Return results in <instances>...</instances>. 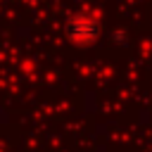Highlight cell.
Instances as JSON below:
<instances>
[{
	"label": "cell",
	"instance_id": "1",
	"mask_svg": "<svg viewBox=\"0 0 152 152\" xmlns=\"http://www.w3.org/2000/svg\"><path fill=\"white\" fill-rule=\"evenodd\" d=\"M69 36L76 43H90L97 36V24L90 19H83V17H74L69 24Z\"/></svg>",
	"mask_w": 152,
	"mask_h": 152
}]
</instances>
